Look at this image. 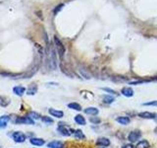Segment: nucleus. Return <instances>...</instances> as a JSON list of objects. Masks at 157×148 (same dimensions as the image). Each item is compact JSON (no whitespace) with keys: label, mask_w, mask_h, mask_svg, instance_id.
<instances>
[{"label":"nucleus","mask_w":157,"mask_h":148,"mask_svg":"<svg viewBox=\"0 0 157 148\" xmlns=\"http://www.w3.org/2000/svg\"><path fill=\"white\" fill-rule=\"evenodd\" d=\"M154 132L156 133V134H157V127H155V129H154Z\"/></svg>","instance_id":"obj_33"},{"label":"nucleus","mask_w":157,"mask_h":148,"mask_svg":"<svg viewBox=\"0 0 157 148\" xmlns=\"http://www.w3.org/2000/svg\"><path fill=\"white\" fill-rule=\"evenodd\" d=\"M29 117H32V120H38V118L40 117V116L37 113H35V112H31L29 114Z\"/></svg>","instance_id":"obj_25"},{"label":"nucleus","mask_w":157,"mask_h":148,"mask_svg":"<svg viewBox=\"0 0 157 148\" xmlns=\"http://www.w3.org/2000/svg\"><path fill=\"white\" fill-rule=\"evenodd\" d=\"M48 112H49V114L52 117H55L57 118H62L63 117H64V113H63L62 111L55 110V109H49L48 110Z\"/></svg>","instance_id":"obj_9"},{"label":"nucleus","mask_w":157,"mask_h":148,"mask_svg":"<svg viewBox=\"0 0 157 148\" xmlns=\"http://www.w3.org/2000/svg\"><path fill=\"white\" fill-rule=\"evenodd\" d=\"M9 104V101L7 99L5 98H3L0 96V106H2V107H6L7 105Z\"/></svg>","instance_id":"obj_24"},{"label":"nucleus","mask_w":157,"mask_h":148,"mask_svg":"<svg viewBox=\"0 0 157 148\" xmlns=\"http://www.w3.org/2000/svg\"><path fill=\"white\" fill-rule=\"evenodd\" d=\"M47 63L51 70H55L57 68V57H56V53L53 47H49L47 51Z\"/></svg>","instance_id":"obj_1"},{"label":"nucleus","mask_w":157,"mask_h":148,"mask_svg":"<svg viewBox=\"0 0 157 148\" xmlns=\"http://www.w3.org/2000/svg\"><path fill=\"white\" fill-rule=\"evenodd\" d=\"M75 121L80 124V125H85V124H87V121H85V118L82 116V114H77L76 117H75Z\"/></svg>","instance_id":"obj_18"},{"label":"nucleus","mask_w":157,"mask_h":148,"mask_svg":"<svg viewBox=\"0 0 157 148\" xmlns=\"http://www.w3.org/2000/svg\"><path fill=\"white\" fill-rule=\"evenodd\" d=\"M48 148H63L64 147V143L59 140H53L47 144Z\"/></svg>","instance_id":"obj_10"},{"label":"nucleus","mask_w":157,"mask_h":148,"mask_svg":"<svg viewBox=\"0 0 157 148\" xmlns=\"http://www.w3.org/2000/svg\"><path fill=\"white\" fill-rule=\"evenodd\" d=\"M154 121H155V123L157 124V114H156V117H155V118H154Z\"/></svg>","instance_id":"obj_32"},{"label":"nucleus","mask_w":157,"mask_h":148,"mask_svg":"<svg viewBox=\"0 0 157 148\" xmlns=\"http://www.w3.org/2000/svg\"><path fill=\"white\" fill-rule=\"evenodd\" d=\"M140 137H141V132L137 129V130H133L132 132H130L128 138H129V140H130L131 142H136Z\"/></svg>","instance_id":"obj_6"},{"label":"nucleus","mask_w":157,"mask_h":148,"mask_svg":"<svg viewBox=\"0 0 157 148\" xmlns=\"http://www.w3.org/2000/svg\"><path fill=\"white\" fill-rule=\"evenodd\" d=\"M74 135H75V137L78 138V139H85V136L84 134V132L80 130V129H78V130H76L74 132Z\"/></svg>","instance_id":"obj_23"},{"label":"nucleus","mask_w":157,"mask_h":148,"mask_svg":"<svg viewBox=\"0 0 157 148\" xmlns=\"http://www.w3.org/2000/svg\"><path fill=\"white\" fill-rule=\"evenodd\" d=\"M116 121L119 123L120 124H123V125H127L130 124V117H118L116 118Z\"/></svg>","instance_id":"obj_17"},{"label":"nucleus","mask_w":157,"mask_h":148,"mask_svg":"<svg viewBox=\"0 0 157 148\" xmlns=\"http://www.w3.org/2000/svg\"><path fill=\"white\" fill-rule=\"evenodd\" d=\"M42 121L45 124H53V120L49 117H42Z\"/></svg>","instance_id":"obj_26"},{"label":"nucleus","mask_w":157,"mask_h":148,"mask_svg":"<svg viewBox=\"0 0 157 148\" xmlns=\"http://www.w3.org/2000/svg\"><path fill=\"white\" fill-rule=\"evenodd\" d=\"M89 121H91V123L94 124H100V121H101V120L97 117H91Z\"/></svg>","instance_id":"obj_27"},{"label":"nucleus","mask_w":157,"mask_h":148,"mask_svg":"<svg viewBox=\"0 0 157 148\" xmlns=\"http://www.w3.org/2000/svg\"><path fill=\"white\" fill-rule=\"evenodd\" d=\"M54 43H55V47H56V50H57V53L59 54V56L61 58L64 56V53H65V47L64 44L62 43V42L60 40H59L57 37H54Z\"/></svg>","instance_id":"obj_2"},{"label":"nucleus","mask_w":157,"mask_h":148,"mask_svg":"<svg viewBox=\"0 0 157 148\" xmlns=\"http://www.w3.org/2000/svg\"><path fill=\"white\" fill-rule=\"evenodd\" d=\"M97 145H100V146H103V147H107L110 145V140L106 138V137H100L97 139L96 141Z\"/></svg>","instance_id":"obj_13"},{"label":"nucleus","mask_w":157,"mask_h":148,"mask_svg":"<svg viewBox=\"0 0 157 148\" xmlns=\"http://www.w3.org/2000/svg\"><path fill=\"white\" fill-rule=\"evenodd\" d=\"M13 92H14V94H16L17 96H20L21 97V96H23L25 94L26 88L23 86H16L13 88Z\"/></svg>","instance_id":"obj_16"},{"label":"nucleus","mask_w":157,"mask_h":148,"mask_svg":"<svg viewBox=\"0 0 157 148\" xmlns=\"http://www.w3.org/2000/svg\"><path fill=\"white\" fill-rule=\"evenodd\" d=\"M68 108L75 110V111H81L82 110L81 105L80 104H78V103H70V104H68Z\"/></svg>","instance_id":"obj_21"},{"label":"nucleus","mask_w":157,"mask_h":148,"mask_svg":"<svg viewBox=\"0 0 157 148\" xmlns=\"http://www.w3.org/2000/svg\"><path fill=\"white\" fill-rule=\"evenodd\" d=\"M9 120H10L9 116H6V114L0 117V128H5L9 123Z\"/></svg>","instance_id":"obj_14"},{"label":"nucleus","mask_w":157,"mask_h":148,"mask_svg":"<svg viewBox=\"0 0 157 148\" xmlns=\"http://www.w3.org/2000/svg\"><path fill=\"white\" fill-rule=\"evenodd\" d=\"M29 142L35 146H42V145H44V143H45V141H44L42 138H37V137L31 138L29 139Z\"/></svg>","instance_id":"obj_12"},{"label":"nucleus","mask_w":157,"mask_h":148,"mask_svg":"<svg viewBox=\"0 0 157 148\" xmlns=\"http://www.w3.org/2000/svg\"><path fill=\"white\" fill-rule=\"evenodd\" d=\"M139 117L141 118H147V120H154L156 117V114L150 112H141L139 114Z\"/></svg>","instance_id":"obj_8"},{"label":"nucleus","mask_w":157,"mask_h":148,"mask_svg":"<svg viewBox=\"0 0 157 148\" xmlns=\"http://www.w3.org/2000/svg\"><path fill=\"white\" fill-rule=\"evenodd\" d=\"M143 106H154V107H157V100H155V101H149V102H146V103H143Z\"/></svg>","instance_id":"obj_28"},{"label":"nucleus","mask_w":157,"mask_h":148,"mask_svg":"<svg viewBox=\"0 0 157 148\" xmlns=\"http://www.w3.org/2000/svg\"><path fill=\"white\" fill-rule=\"evenodd\" d=\"M101 90L105 91V92H107V93H109V94H114V95H117V93H116V91L112 90V89H110V88H101Z\"/></svg>","instance_id":"obj_29"},{"label":"nucleus","mask_w":157,"mask_h":148,"mask_svg":"<svg viewBox=\"0 0 157 148\" xmlns=\"http://www.w3.org/2000/svg\"><path fill=\"white\" fill-rule=\"evenodd\" d=\"M121 93H122V95H124L125 97L130 98L134 96V90L131 87H124L121 90Z\"/></svg>","instance_id":"obj_11"},{"label":"nucleus","mask_w":157,"mask_h":148,"mask_svg":"<svg viewBox=\"0 0 157 148\" xmlns=\"http://www.w3.org/2000/svg\"><path fill=\"white\" fill-rule=\"evenodd\" d=\"M123 148H134L132 144H126V145L123 146Z\"/></svg>","instance_id":"obj_31"},{"label":"nucleus","mask_w":157,"mask_h":148,"mask_svg":"<svg viewBox=\"0 0 157 148\" xmlns=\"http://www.w3.org/2000/svg\"><path fill=\"white\" fill-rule=\"evenodd\" d=\"M78 72L81 73V75L84 77L85 79H91V73L89 72L88 67H85V65H80L78 66Z\"/></svg>","instance_id":"obj_5"},{"label":"nucleus","mask_w":157,"mask_h":148,"mask_svg":"<svg viewBox=\"0 0 157 148\" xmlns=\"http://www.w3.org/2000/svg\"><path fill=\"white\" fill-rule=\"evenodd\" d=\"M36 92H37V86L35 84H32V86H29V88L28 89L27 94L31 96V95H35Z\"/></svg>","instance_id":"obj_20"},{"label":"nucleus","mask_w":157,"mask_h":148,"mask_svg":"<svg viewBox=\"0 0 157 148\" xmlns=\"http://www.w3.org/2000/svg\"><path fill=\"white\" fill-rule=\"evenodd\" d=\"M15 123L16 124H35V121L32 117H29V116L27 117H18L16 120H15Z\"/></svg>","instance_id":"obj_4"},{"label":"nucleus","mask_w":157,"mask_h":148,"mask_svg":"<svg viewBox=\"0 0 157 148\" xmlns=\"http://www.w3.org/2000/svg\"><path fill=\"white\" fill-rule=\"evenodd\" d=\"M63 6H64V4H60V5H58L57 7H56V8L54 9V11H53V13H54V15H56L57 14L59 11H60L62 8H63Z\"/></svg>","instance_id":"obj_30"},{"label":"nucleus","mask_w":157,"mask_h":148,"mask_svg":"<svg viewBox=\"0 0 157 148\" xmlns=\"http://www.w3.org/2000/svg\"><path fill=\"white\" fill-rule=\"evenodd\" d=\"M58 131L61 133L62 135L64 136H69L71 135V131L68 127H66L65 125H63V124H59V127H58Z\"/></svg>","instance_id":"obj_7"},{"label":"nucleus","mask_w":157,"mask_h":148,"mask_svg":"<svg viewBox=\"0 0 157 148\" xmlns=\"http://www.w3.org/2000/svg\"><path fill=\"white\" fill-rule=\"evenodd\" d=\"M102 100L105 104H112L115 101V98L112 97V96H109V95H105V96H103Z\"/></svg>","instance_id":"obj_22"},{"label":"nucleus","mask_w":157,"mask_h":148,"mask_svg":"<svg viewBox=\"0 0 157 148\" xmlns=\"http://www.w3.org/2000/svg\"><path fill=\"white\" fill-rule=\"evenodd\" d=\"M149 146H150L149 142L147 141V140L143 139V140H140V141L137 142L136 148H149Z\"/></svg>","instance_id":"obj_19"},{"label":"nucleus","mask_w":157,"mask_h":148,"mask_svg":"<svg viewBox=\"0 0 157 148\" xmlns=\"http://www.w3.org/2000/svg\"><path fill=\"white\" fill-rule=\"evenodd\" d=\"M12 138L15 142L17 143H23L26 140V135L22 131H15L12 134Z\"/></svg>","instance_id":"obj_3"},{"label":"nucleus","mask_w":157,"mask_h":148,"mask_svg":"<svg viewBox=\"0 0 157 148\" xmlns=\"http://www.w3.org/2000/svg\"><path fill=\"white\" fill-rule=\"evenodd\" d=\"M85 113L87 114H89V116H97L99 113V110L97 108H94V107H88L85 110Z\"/></svg>","instance_id":"obj_15"}]
</instances>
